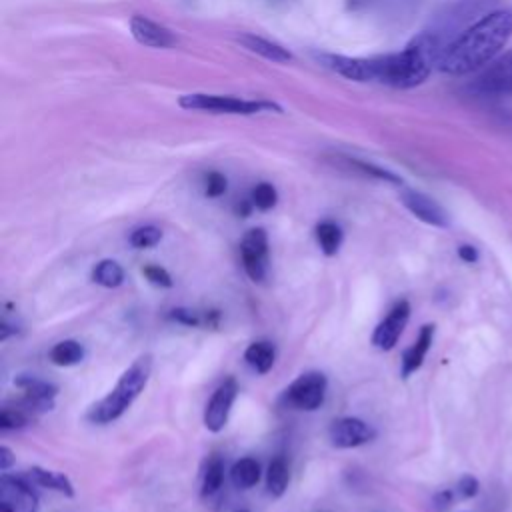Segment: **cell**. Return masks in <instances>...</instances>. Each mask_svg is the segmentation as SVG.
<instances>
[{
    "label": "cell",
    "mask_w": 512,
    "mask_h": 512,
    "mask_svg": "<svg viewBox=\"0 0 512 512\" xmlns=\"http://www.w3.org/2000/svg\"><path fill=\"white\" fill-rule=\"evenodd\" d=\"M228 188V182H226V176L220 174V172H208L204 176V194L208 198H218L226 192Z\"/></svg>",
    "instance_id": "cell-31"
},
{
    "label": "cell",
    "mask_w": 512,
    "mask_h": 512,
    "mask_svg": "<svg viewBox=\"0 0 512 512\" xmlns=\"http://www.w3.org/2000/svg\"><path fill=\"white\" fill-rule=\"evenodd\" d=\"M326 390H328V378L326 374L318 370H310L300 374L282 394V400L286 406L294 410H304V412H314L318 410L324 400H326Z\"/></svg>",
    "instance_id": "cell-5"
},
{
    "label": "cell",
    "mask_w": 512,
    "mask_h": 512,
    "mask_svg": "<svg viewBox=\"0 0 512 512\" xmlns=\"http://www.w3.org/2000/svg\"><path fill=\"white\" fill-rule=\"evenodd\" d=\"M0 512H38V496L26 476L2 472L0 476Z\"/></svg>",
    "instance_id": "cell-8"
},
{
    "label": "cell",
    "mask_w": 512,
    "mask_h": 512,
    "mask_svg": "<svg viewBox=\"0 0 512 512\" xmlns=\"http://www.w3.org/2000/svg\"><path fill=\"white\" fill-rule=\"evenodd\" d=\"M346 162L354 170L362 172L364 176H370V178H376V180L388 182V184H402V178L398 174H394V172H390V170H386V168H382L378 164H372V162H366V160H358V158H346Z\"/></svg>",
    "instance_id": "cell-26"
},
{
    "label": "cell",
    "mask_w": 512,
    "mask_h": 512,
    "mask_svg": "<svg viewBox=\"0 0 512 512\" xmlns=\"http://www.w3.org/2000/svg\"><path fill=\"white\" fill-rule=\"evenodd\" d=\"M152 372V356L142 354L138 356L118 378L116 386L96 404L90 406L86 418L92 424H110L118 420L134 400L144 392Z\"/></svg>",
    "instance_id": "cell-3"
},
{
    "label": "cell",
    "mask_w": 512,
    "mask_h": 512,
    "mask_svg": "<svg viewBox=\"0 0 512 512\" xmlns=\"http://www.w3.org/2000/svg\"><path fill=\"white\" fill-rule=\"evenodd\" d=\"M168 318L172 322H178V324H184V326H190V328H196V326L216 328L218 322H220V312L218 310L198 312V310H192V308H172Z\"/></svg>",
    "instance_id": "cell-19"
},
{
    "label": "cell",
    "mask_w": 512,
    "mask_h": 512,
    "mask_svg": "<svg viewBox=\"0 0 512 512\" xmlns=\"http://www.w3.org/2000/svg\"><path fill=\"white\" fill-rule=\"evenodd\" d=\"M92 280L104 288H118L124 282V268L116 260H100L92 270Z\"/></svg>",
    "instance_id": "cell-24"
},
{
    "label": "cell",
    "mask_w": 512,
    "mask_h": 512,
    "mask_svg": "<svg viewBox=\"0 0 512 512\" xmlns=\"http://www.w3.org/2000/svg\"><path fill=\"white\" fill-rule=\"evenodd\" d=\"M432 340H434V324H424L414 344L402 354V368H400L402 378L412 376L424 364V358L432 346Z\"/></svg>",
    "instance_id": "cell-15"
},
{
    "label": "cell",
    "mask_w": 512,
    "mask_h": 512,
    "mask_svg": "<svg viewBox=\"0 0 512 512\" xmlns=\"http://www.w3.org/2000/svg\"><path fill=\"white\" fill-rule=\"evenodd\" d=\"M244 360L246 364L258 372V374H266L272 370L274 362H276V348L272 342L268 340H258V342H252L246 352H244Z\"/></svg>",
    "instance_id": "cell-18"
},
{
    "label": "cell",
    "mask_w": 512,
    "mask_h": 512,
    "mask_svg": "<svg viewBox=\"0 0 512 512\" xmlns=\"http://www.w3.org/2000/svg\"><path fill=\"white\" fill-rule=\"evenodd\" d=\"M48 356H50V362L56 366H74L82 362L84 348L78 340H60L58 344L52 346Z\"/></svg>",
    "instance_id": "cell-23"
},
{
    "label": "cell",
    "mask_w": 512,
    "mask_h": 512,
    "mask_svg": "<svg viewBox=\"0 0 512 512\" xmlns=\"http://www.w3.org/2000/svg\"><path fill=\"white\" fill-rule=\"evenodd\" d=\"M510 38L512 8L490 10L444 46L436 68L450 76L478 72L500 56Z\"/></svg>",
    "instance_id": "cell-2"
},
{
    "label": "cell",
    "mask_w": 512,
    "mask_h": 512,
    "mask_svg": "<svg viewBox=\"0 0 512 512\" xmlns=\"http://www.w3.org/2000/svg\"><path fill=\"white\" fill-rule=\"evenodd\" d=\"M32 484L48 488V490H56L64 496H74V486L68 480V476H64L62 472H54V470H46L40 466H32L26 470L24 474Z\"/></svg>",
    "instance_id": "cell-17"
},
{
    "label": "cell",
    "mask_w": 512,
    "mask_h": 512,
    "mask_svg": "<svg viewBox=\"0 0 512 512\" xmlns=\"http://www.w3.org/2000/svg\"><path fill=\"white\" fill-rule=\"evenodd\" d=\"M328 438L334 448H356L372 442L376 438V430L356 416H342L330 424Z\"/></svg>",
    "instance_id": "cell-11"
},
{
    "label": "cell",
    "mask_w": 512,
    "mask_h": 512,
    "mask_svg": "<svg viewBox=\"0 0 512 512\" xmlns=\"http://www.w3.org/2000/svg\"><path fill=\"white\" fill-rule=\"evenodd\" d=\"M458 258L466 264H474L478 260V250L472 244H462L458 246Z\"/></svg>",
    "instance_id": "cell-33"
},
{
    "label": "cell",
    "mask_w": 512,
    "mask_h": 512,
    "mask_svg": "<svg viewBox=\"0 0 512 512\" xmlns=\"http://www.w3.org/2000/svg\"><path fill=\"white\" fill-rule=\"evenodd\" d=\"M288 482H290V470H288V464L282 456H276L270 464H268V470H266V488H268V494L272 498H280L284 496V492L288 490Z\"/></svg>",
    "instance_id": "cell-21"
},
{
    "label": "cell",
    "mask_w": 512,
    "mask_h": 512,
    "mask_svg": "<svg viewBox=\"0 0 512 512\" xmlns=\"http://www.w3.org/2000/svg\"><path fill=\"white\" fill-rule=\"evenodd\" d=\"M250 202H252L258 210H262V212L272 210V208L276 206V202H278V192H276V188H274L272 184L260 182V184H256V186L252 188Z\"/></svg>",
    "instance_id": "cell-28"
},
{
    "label": "cell",
    "mask_w": 512,
    "mask_h": 512,
    "mask_svg": "<svg viewBox=\"0 0 512 512\" xmlns=\"http://www.w3.org/2000/svg\"><path fill=\"white\" fill-rule=\"evenodd\" d=\"M472 90L482 96L512 94V48L480 70V74L472 82Z\"/></svg>",
    "instance_id": "cell-7"
},
{
    "label": "cell",
    "mask_w": 512,
    "mask_h": 512,
    "mask_svg": "<svg viewBox=\"0 0 512 512\" xmlns=\"http://www.w3.org/2000/svg\"><path fill=\"white\" fill-rule=\"evenodd\" d=\"M236 396H238V382L232 376L224 378L220 386L212 392L204 410V426L210 432H220L226 426Z\"/></svg>",
    "instance_id": "cell-10"
},
{
    "label": "cell",
    "mask_w": 512,
    "mask_h": 512,
    "mask_svg": "<svg viewBox=\"0 0 512 512\" xmlns=\"http://www.w3.org/2000/svg\"><path fill=\"white\" fill-rule=\"evenodd\" d=\"M222 482H224V462L218 456H212L202 476V496L216 494L222 488Z\"/></svg>",
    "instance_id": "cell-25"
},
{
    "label": "cell",
    "mask_w": 512,
    "mask_h": 512,
    "mask_svg": "<svg viewBox=\"0 0 512 512\" xmlns=\"http://www.w3.org/2000/svg\"><path fill=\"white\" fill-rule=\"evenodd\" d=\"M162 240V230L158 226H152V224H146V226H140L136 228L132 234H130V244L138 250H144V248H152L156 246L158 242Z\"/></svg>",
    "instance_id": "cell-29"
},
{
    "label": "cell",
    "mask_w": 512,
    "mask_h": 512,
    "mask_svg": "<svg viewBox=\"0 0 512 512\" xmlns=\"http://www.w3.org/2000/svg\"><path fill=\"white\" fill-rule=\"evenodd\" d=\"M408 320H410V304H408V300H398L390 308L386 318L374 328L372 344L378 350H392L396 346L398 338L402 336Z\"/></svg>",
    "instance_id": "cell-13"
},
{
    "label": "cell",
    "mask_w": 512,
    "mask_h": 512,
    "mask_svg": "<svg viewBox=\"0 0 512 512\" xmlns=\"http://www.w3.org/2000/svg\"><path fill=\"white\" fill-rule=\"evenodd\" d=\"M238 512H248V510H238Z\"/></svg>",
    "instance_id": "cell-36"
},
{
    "label": "cell",
    "mask_w": 512,
    "mask_h": 512,
    "mask_svg": "<svg viewBox=\"0 0 512 512\" xmlns=\"http://www.w3.org/2000/svg\"><path fill=\"white\" fill-rule=\"evenodd\" d=\"M400 200L406 206L410 214H414L418 220L436 226V228H448L450 226V216L448 212L428 194L412 188H404L400 192Z\"/></svg>",
    "instance_id": "cell-12"
},
{
    "label": "cell",
    "mask_w": 512,
    "mask_h": 512,
    "mask_svg": "<svg viewBox=\"0 0 512 512\" xmlns=\"http://www.w3.org/2000/svg\"><path fill=\"white\" fill-rule=\"evenodd\" d=\"M142 274L146 276V280L154 286H160V288H172L174 286V280L170 276V272L158 264H148L142 268Z\"/></svg>",
    "instance_id": "cell-30"
},
{
    "label": "cell",
    "mask_w": 512,
    "mask_h": 512,
    "mask_svg": "<svg viewBox=\"0 0 512 512\" xmlns=\"http://www.w3.org/2000/svg\"><path fill=\"white\" fill-rule=\"evenodd\" d=\"M14 464V454L8 446H0V470L8 472L10 466Z\"/></svg>",
    "instance_id": "cell-34"
},
{
    "label": "cell",
    "mask_w": 512,
    "mask_h": 512,
    "mask_svg": "<svg viewBox=\"0 0 512 512\" xmlns=\"http://www.w3.org/2000/svg\"><path fill=\"white\" fill-rule=\"evenodd\" d=\"M238 44H242L248 52L252 54H258L270 62H276V64H286L292 60V52L288 48H284L282 44L278 42H272L268 38H262L258 34H240L238 38Z\"/></svg>",
    "instance_id": "cell-16"
},
{
    "label": "cell",
    "mask_w": 512,
    "mask_h": 512,
    "mask_svg": "<svg viewBox=\"0 0 512 512\" xmlns=\"http://www.w3.org/2000/svg\"><path fill=\"white\" fill-rule=\"evenodd\" d=\"M446 44L434 32L414 36L400 52L380 56L318 54V62L354 82H376L392 88H416L428 80Z\"/></svg>",
    "instance_id": "cell-1"
},
{
    "label": "cell",
    "mask_w": 512,
    "mask_h": 512,
    "mask_svg": "<svg viewBox=\"0 0 512 512\" xmlns=\"http://www.w3.org/2000/svg\"><path fill=\"white\" fill-rule=\"evenodd\" d=\"M230 478H232L234 486L240 488V490H248V488L256 486L258 480H260V464H258V460H254L250 456L236 460L232 470H230Z\"/></svg>",
    "instance_id": "cell-22"
},
{
    "label": "cell",
    "mask_w": 512,
    "mask_h": 512,
    "mask_svg": "<svg viewBox=\"0 0 512 512\" xmlns=\"http://www.w3.org/2000/svg\"><path fill=\"white\" fill-rule=\"evenodd\" d=\"M452 500H454V492L452 490H442L440 494H436V506L442 510V508H446V506H450L452 504Z\"/></svg>",
    "instance_id": "cell-35"
},
{
    "label": "cell",
    "mask_w": 512,
    "mask_h": 512,
    "mask_svg": "<svg viewBox=\"0 0 512 512\" xmlns=\"http://www.w3.org/2000/svg\"><path fill=\"white\" fill-rule=\"evenodd\" d=\"M316 242L320 246V250L326 254V256H336L340 246H342V240H344V234H342V228L332 222V220H322L318 222L316 230Z\"/></svg>",
    "instance_id": "cell-20"
},
{
    "label": "cell",
    "mask_w": 512,
    "mask_h": 512,
    "mask_svg": "<svg viewBox=\"0 0 512 512\" xmlns=\"http://www.w3.org/2000/svg\"><path fill=\"white\" fill-rule=\"evenodd\" d=\"M240 256L244 270L252 282H262L268 276V234L264 228H250L240 242Z\"/></svg>",
    "instance_id": "cell-6"
},
{
    "label": "cell",
    "mask_w": 512,
    "mask_h": 512,
    "mask_svg": "<svg viewBox=\"0 0 512 512\" xmlns=\"http://www.w3.org/2000/svg\"><path fill=\"white\" fill-rule=\"evenodd\" d=\"M478 490H480V484H478V480H476L474 476H470V474L462 476V478L458 480V484H456V494H458V498H462V500L474 498V496L478 494Z\"/></svg>",
    "instance_id": "cell-32"
},
{
    "label": "cell",
    "mask_w": 512,
    "mask_h": 512,
    "mask_svg": "<svg viewBox=\"0 0 512 512\" xmlns=\"http://www.w3.org/2000/svg\"><path fill=\"white\" fill-rule=\"evenodd\" d=\"M130 34L138 44L148 48H172L178 42L170 28L140 14L130 18Z\"/></svg>",
    "instance_id": "cell-14"
},
{
    "label": "cell",
    "mask_w": 512,
    "mask_h": 512,
    "mask_svg": "<svg viewBox=\"0 0 512 512\" xmlns=\"http://www.w3.org/2000/svg\"><path fill=\"white\" fill-rule=\"evenodd\" d=\"M178 106L184 110H198V112H210V114H236V116L282 112L278 104L268 100H246L230 94H208V92L182 94L178 98Z\"/></svg>",
    "instance_id": "cell-4"
},
{
    "label": "cell",
    "mask_w": 512,
    "mask_h": 512,
    "mask_svg": "<svg viewBox=\"0 0 512 512\" xmlns=\"http://www.w3.org/2000/svg\"><path fill=\"white\" fill-rule=\"evenodd\" d=\"M32 414L26 412L22 406L14 404V406H4L0 410V428L2 430H18L24 428L30 422Z\"/></svg>",
    "instance_id": "cell-27"
},
{
    "label": "cell",
    "mask_w": 512,
    "mask_h": 512,
    "mask_svg": "<svg viewBox=\"0 0 512 512\" xmlns=\"http://www.w3.org/2000/svg\"><path fill=\"white\" fill-rule=\"evenodd\" d=\"M14 386L22 390V398L16 400V404L22 406L32 416L54 408V398L58 394L56 384L30 374H20L14 378Z\"/></svg>",
    "instance_id": "cell-9"
}]
</instances>
